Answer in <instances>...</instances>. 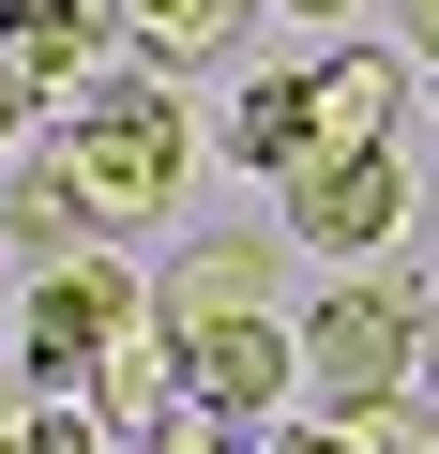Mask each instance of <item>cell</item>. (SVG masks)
Returning <instances> with one entry per match:
<instances>
[{
  "mask_svg": "<svg viewBox=\"0 0 439 454\" xmlns=\"http://www.w3.org/2000/svg\"><path fill=\"white\" fill-rule=\"evenodd\" d=\"M182 167H197V121L167 106V76H91V91L61 106V182L91 197L106 243H122V227H167Z\"/></svg>",
  "mask_w": 439,
  "mask_h": 454,
  "instance_id": "1",
  "label": "cell"
},
{
  "mask_svg": "<svg viewBox=\"0 0 439 454\" xmlns=\"http://www.w3.org/2000/svg\"><path fill=\"white\" fill-rule=\"evenodd\" d=\"M409 227V167H394V137L379 152H318V167H288V243H318V258H379Z\"/></svg>",
  "mask_w": 439,
  "mask_h": 454,
  "instance_id": "4",
  "label": "cell"
},
{
  "mask_svg": "<svg viewBox=\"0 0 439 454\" xmlns=\"http://www.w3.org/2000/svg\"><path fill=\"white\" fill-rule=\"evenodd\" d=\"M152 303H137V273L91 243V258H61V273H31V318H16V364H31V394H91V364L137 333Z\"/></svg>",
  "mask_w": 439,
  "mask_h": 454,
  "instance_id": "3",
  "label": "cell"
},
{
  "mask_svg": "<svg viewBox=\"0 0 439 454\" xmlns=\"http://www.w3.org/2000/svg\"><path fill=\"white\" fill-rule=\"evenodd\" d=\"M46 454H106V424H91V409L61 394V409H46Z\"/></svg>",
  "mask_w": 439,
  "mask_h": 454,
  "instance_id": "16",
  "label": "cell"
},
{
  "mask_svg": "<svg viewBox=\"0 0 439 454\" xmlns=\"http://www.w3.org/2000/svg\"><path fill=\"white\" fill-rule=\"evenodd\" d=\"M31 106H46V76H31L16 46H0V137H31Z\"/></svg>",
  "mask_w": 439,
  "mask_h": 454,
  "instance_id": "15",
  "label": "cell"
},
{
  "mask_svg": "<svg viewBox=\"0 0 439 454\" xmlns=\"http://www.w3.org/2000/svg\"><path fill=\"white\" fill-rule=\"evenodd\" d=\"M76 409H91L106 439H152V424L182 409V348H167V318H137V333L91 364V394H76Z\"/></svg>",
  "mask_w": 439,
  "mask_h": 454,
  "instance_id": "8",
  "label": "cell"
},
{
  "mask_svg": "<svg viewBox=\"0 0 439 454\" xmlns=\"http://www.w3.org/2000/svg\"><path fill=\"white\" fill-rule=\"evenodd\" d=\"M0 227L31 243V273H61V258H91V243H106V227H91V197H76L61 167H31L16 197H0Z\"/></svg>",
  "mask_w": 439,
  "mask_h": 454,
  "instance_id": "12",
  "label": "cell"
},
{
  "mask_svg": "<svg viewBox=\"0 0 439 454\" xmlns=\"http://www.w3.org/2000/svg\"><path fill=\"white\" fill-rule=\"evenodd\" d=\"M273 273H288V243H182L167 288H152V318H167V333H197V318H258Z\"/></svg>",
  "mask_w": 439,
  "mask_h": 454,
  "instance_id": "6",
  "label": "cell"
},
{
  "mask_svg": "<svg viewBox=\"0 0 439 454\" xmlns=\"http://www.w3.org/2000/svg\"><path fill=\"white\" fill-rule=\"evenodd\" d=\"M318 152H333V137H318V91H303V76H243V91H228V167H273V182H288V167H318Z\"/></svg>",
  "mask_w": 439,
  "mask_h": 454,
  "instance_id": "9",
  "label": "cell"
},
{
  "mask_svg": "<svg viewBox=\"0 0 439 454\" xmlns=\"http://www.w3.org/2000/svg\"><path fill=\"white\" fill-rule=\"evenodd\" d=\"M273 16H349V0H273Z\"/></svg>",
  "mask_w": 439,
  "mask_h": 454,
  "instance_id": "19",
  "label": "cell"
},
{
  "mask_svg": "<svg viewBox=\"0 0 439 454\" xmlns=\"http://www.w3.org/2000/svg\"><path fill=\"white\" fill-rule=\"evenodd\" d=\"M258 454H364L349 424H288V439H258Z\"/></svg>",
  "mask_w": 439,
  "mask_h": 454,
  "instance_id": "17",
  "label": "cell"
},
{
  "mask_svg": "<svg viewBox=\"0 0 439 454\" xmlns=\"http://www.w3.org/2000/svg\"><path fill=\"white\" fill-rule=\"evenodd\" d=\"M106 16H122L137 76H182V61H228V31L273 16V0H106Z\"/></svg>",
  "mask_w": 439,
  "mask_h": 454,
  "instance_id": "10",
  "label": "cell"
},
{
  "mask_svg": "<svg viewBox=\"0 0 439 454\" xmlns=\"http://www.w3.org/2000/svg\"><path fill=\"white\" fill-rule=\"evenodd\" d=\"M394 31H409V61H439V0H394Z\"/></svg>",
  "mask_w": 439,
  "mask_h": 454,
  "instance_id": "18",
  "label": "cell"
},
{
  "mask_svg": "<svg viewBox=\"0 0 439 454\" xmlns=\"http://www.w3.org/2000/svg\"><path fill=\"white\" fill-rule=\"evenodd\" d=\"M122 454H258V424H228V409H197V394H182V409H167L152 439H122Z\"/></svg>",
  "mask_w": 439,
  "mask_h": 454,
  "instance_id": "13",
  "label": "cell"
},
{
  "mask_svg": "<svg viewBox=\"0 0 439 454\" xmlns=\"http://www.w3.org/2000/svg\"><path fill=\"white\" fill-rule=\"evenodd\" d=\"M106 31H122L106 0H0V46L46 76V106H76V91L106 76Z\"/></svg>",
  "mask_w": 439,
  "mask_h": 454,
  "instance_id": "7",
  "label": "cell"
},
{
  "mask_svg": "<svg viewBox=\"0 0 439 454\" xmlns=\"http://www.w3.org/2000/svg\"><path fill=\"white\" fill-rule=\"evenodd\" d=\"M46 409H61V394H31V379H0V454H46Z\"/></svg>",
  "mask_w": 439,
  "mask_h": 454,
  "instance_id": "14",
  "label": "cell"
},
{
  "mask_svg": "<svg viewBox=\"0 0 439 454\" xmlns=\"http://www.w3.org/2000/svg\"><path fill=\"white\" fill-rule=\"evenodd\" d=\"M303 91H318V137H333V152H379V137H394V91H409V61H394V46H333Z\"/></svg>",
  "mask_w": 439,
  "mask_h": 454,
  "instance_id": "11",
  "label": "cell"
},
{
  "mask_svg": "<svg viewBox=\"0 0 439 454\" xmlns=\"http://www.w3.org/2000/svg\"><path fill=\"white\" fill-rule=\"evenodd\" d=\"M409 348H424V303H409L394 273H349V288L303 318V394H318L333 424H364V409H394V394L424 379Z\"/></svg>",
  "mask_w": 439,
  "mask_h": 454,
  "instance_id": "2",
  "label": "cell"
},
{
  "mask_svg": "<svg viewBox=\"0 0 439 454\" xmlns=\"http://www.w3.org/2000/svg\"><path fill=\"white\" fill-rule=\"evenodd\" d=\"M182 348V394L197 409H228V424H273L288 394H303V333L258 303V318H197V333H167Z\"/></svg>",
  "mask_w": 439,
  "mask_h": 454,
  "instance_id": "5",
  "label": "cell"
}]
</instances>
